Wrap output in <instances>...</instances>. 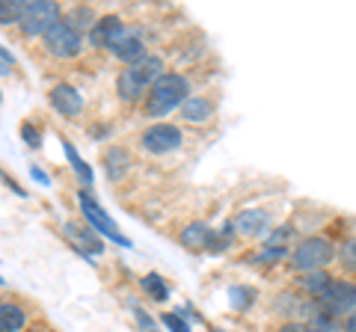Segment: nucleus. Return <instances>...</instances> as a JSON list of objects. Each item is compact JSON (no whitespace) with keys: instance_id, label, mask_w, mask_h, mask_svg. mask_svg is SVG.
<instances>
[{"instance_id":"f257e3e1","label":"nucleus","mask_w":356,"mask_h":332,"mask_svg":"<svg viewBox=\"0 0 356 332\" xmlns=\"http://www.w3.org/2000/svg\"><path fill=\"white\" fill-rule=\"evenodd\" d=\"M187 81L181 74H163L158 77V81L152 83L149 90V101H146V113L149 116H163L170 113V110H175L178 104L187 101Z\"/></svg>"},{"instance_id":"f03ea898","label":"nucleus","mask_w":356,"mask_h":332,"mask_svg":"<svg viewBox=\"0 0 356 332\" xmlns=\"http://www.w3.org/2000/svg\"><path fill=\"white\" fill-rule=\"evenodd\" d=\"M60 9L57 3H51V0H24L21 3V18H18V24L21 30L27 33V36H44L54 24H60Z\"/></svg>"},{"instance_id":"7ed1b4c3","label":"nucleus","mask_w":356,"mask_h":332,"mask_svg":"<svg viewBox=\"0 0 356 332\" xmlns=\"http://www.w3.org/2000/svg\"><path fill=\"white\" fill-rule=\"evenodd\" d=\"M330 261H332V247L324 238H309L294 249V267L297 270L315 273V270H324V264H330Z\"/></svg>"},{"instance_id":"20e7f679","label":"nucleus","mask_w":356,"mask_h":332,"mask_svg":"<svg viewBox=\"0 0 356 332\" xmlns=\"http://www.w3.org/2000/svg\"><path fill=\"white\" fill-rule=\"evenodd\" d=\"M77 202H81V211H83V217H86V223H92L98 231H102V235H107L110 240H116L119 247H128L131 240L122 235V231L116 229L113 219H110V217L102 211V208H98V202H95L92 196H89V193H81V196H77Z\"/></svg>"},{"instance_id":"39448f33","label":"nucleus","mask_w":356,"mask_h":332,"mask_svg":"<svg viewBox=\"0 0 356 332\" xmlns=\"http://www.w3.org/2000/svg\"><path fill=\"white\" fill-rule=\"evenodd\" d=\"M42 39H44V48H48L54 57H74V53L81 51V33H74L65 21L54 24Z\"/></svg>"},{"instance_id":"423d86ee","label":"nucleus","mask_w":356,"mask_h":332,"mask_svg":"<svg viewBox=\"0 0 356 332\" xmlns=\"http://www.w3.org/2000/svg\"><path fill=\"white\" fill-rule=\"evenodd\" d=\"M321 306L327 308V315H344L356 308V285L350 282H330V288L321 294Z\"/></svg>"},{"instance_id":"0eeeda50","label":"nucleus","mask_w":356,"mask_h":332,"mask_svg":"<svg viewBox=\"0 0 356 332\" xmlns=\"http://www.w3.org/2000/svg\"><path fill=\"white\" fill-rule=\"evenodd\" d=\"M143 146H146V151H154V154L172 151L181 146V131L172 125H152L146 134H143Z\"/></svg>"},{"instance_id":"6e6552de","label":"nucleus","mask_w":356,"mask_h":332,"mask_svg":"<svg viewBox=\"0 0 356 332\" xmlns=\"http://www.w3.org/2000/svg\"><path fill=\"white\" fill-rule=\"evenodd\" d=\"M149 90H152V83L137 69H134V65H128V69L119 74V81H116V92H119L122 101H140Z\"/></svg>"},{"instance_id":"1a4fd4ad","label":"nucleus","mask_w":356,"mask_h":332,"mask_svg":"<svg viewBox=\"0 0 356 332\" xmlns=\"http://www.w3.org/2000/svg\"><path fill=\"white\" fill-rule=\"evenodd\" d=\"M131 33L125 30V24L116 18V15H110V18H102V21H95V27H92V39H95V45H107L110 51H113L122 39H128Z\"/></svg>"},{"instance_id":"9d476101","label":"nucleus","mask_w":356,"mask_h":332,"mask_svg":"<svg viewBox=\"0 0 356 332\" xmlns=\"http://www.w3.org/2000/svg\"><path fill=\"white\" fill-rule=\"evenodd\" d=\"M51 104H54V110H60L63 116H77L81 113V107H83V98H81V92H77L74 86L60 83V86H54L51 90Z\"/></svg>"},{"instance_id":"9b49d317","label":"nucleus","mask_w":356,"mask_h":332,"mask_svg":"<svg viewBox=\"0 0 356 332\" xmlns=\"http://www.w3.org/2000/svg\"><path fill=\"white\" fill-rule=\"evenodd\" d=\"M113 53L122 60V63H131V65H137V63H143L149 57L146 53V48H143V42L137 39V36H128V39H122L119 45L113 48Z\"/></svg>"},{"instance_id":"f8f14e48","label":"nucleus","mask_w":356,"mask_h":332,"mask_svg":"<svg viewBox=\"0 0 356 332\" xmlns=\"http://www.w3.org/2000/svg\"><path fill=\"white\" fill-rule=\"evenodd\" d=\"M211 113H214V104H211L208 98H187V101L181 104V116H184V122H193V125L205 122Z\"/></svg>"},{"instance_id":"ddd939ff","label":"nucleus","mask_w":356,"mask_h":332,"mask_svg":"<svg viewBox=\"0 0 356 332\" xmlns=\"http://www.w3.org/2000/svg\"><path fill=\"white\" fill-rule=\"evenodd\" d=\"M24 326V312L13 303H0V332H18Z\"/></svg>"},{"instance_id":"4468645a","label":"nucleus","mask_w":356,"mask_h":332,"mask_svg":"<svg viewBox=\"0 0 356 332\" xmlns=\"http://www.w3.org/2000/svg\"><path fill=\"white\" fill-rule=\"evenodd\" d=\"M208 240H211V231L202 223H191L181 231V243L187 249H202V247H208Z\"/></svg>"},{"instance_id":"2eb2a0df","label":"nucleus","mask_w":356,"mask_h":332,"mask_svg":"<svg viewBox=\"0 0 356 332\" xmlns=\"http://www.w3.org/2000/svg\"><path fill=\"white\" fill-rule=\"evenodd\" d=\"M65 24H69L74 33H81V30H92L95 24V15H92V9H83V6H77L69 13V18H63Z\"/></svg>"},{"instance_id":"dca6fc26","label":"nucleus","mask_w":356,"mask_h":332,"mask_svg":"<svg viewBox=\"0 0 356 332\" xmlns=\"http://www.w3.org/2000/svg\"><path fill=\"white\" fill-rule=\"evenodd\" d=\"M143 291H146L149 297H154V300H166V297H170V288H166V282L161 279V276L158 273H149V276H143Z\"/></svg>"},{"instance_id":"f3484780","label":"nucleus","mask_w":356,"mask_h":332,"mask_svg":"<svg viewBox=\"0 0 356 332\" xmlns=\"http://www.w3.org/2000/svg\"><path fill=\"white\" fill-rule=\"evenodd\" d=\"M264 223H267V217L261 211H247V214H241V219H238V231L241 235H259Z\"/></svg>"},{"instance_id":"a211bd4d","label":"nucleus","mask_w":356,"mask_h":332,"mask_svg":"<svg viewBox=\"0 0 356 332\" xmlns=\"http://www.w3.org/2000/svg\"><path fill=\"white\" fill-rule=\"evenodd\" d=\"M65 231H69V235L81 243L83 249H89V252H102V243H98V238L92 235V231H83L81 226H74V223H69L65 226Z\"/></svg>"},{"instance_id":"6ab92c4d","label":"nucleus","mask_w":356,"mask_h":332,"mask_svg":"<svg viewBox=\"0 0 356 332\" xmlns=\"http://www.w3.org/2000/svg\"><path fill=\"white\" fill-rule=\"evenodd\" d=\"M330 282H332V279H330L324 270H315V273H306V276H303V288H306L309 294H324L327 288H330Z\"/></svg>"},{"instance_id":"aec40b11","label":"nucleus","mask_w":356,"mask_h":332,"mask_svg":"<svg viewBox=\"0 0 356 332\" xmlns=\"http://www.w3.org/2000/svg\"><path fill=\"white\" fill-rule=\"evenodd\" d=\"M104 166L110 169V179H119V175L125 172V166H128L125 151H122V149H113V151H110L107 158H104Z\"/></svg>"},{"instance_id":"412c9836","label":"nucleus","mask_w":356,"mask_h":332,"mask_svg":"<svg viewBox=\"0 0 356 332\" xmlns=\"http://www.w3.org/2000/svg\"><path fill=\"white\" fill-rule=\"evenodd\" d=\"M65 158H69L72 160V166H74V172L77 175H81V179L89 184V181H92V172H89V166L81 160V158H77V151H74V146H72V142H65Z\"/></svg>"},{"instance_id":"4be33fe9","label":"nucleus","mask_w":356,"mask_h":332,"mask_svg":"<svg viewBox=\"0 0 356 332\" xmlns=\"http://www.w3.org/2000/svg\"><path fill=\"white\" fill-rule=\"evenodd\" d=\"M24 3V0H21ZM21 3H13V0H0V24H13V21L21 18Z\"/></svg>"},{"instance_id":"5701e85b","label":"nucleus","mask_w":356,"mask_h":332,"mask_svg":"<svg viewBox=\"0 0 356 332\" xmlns=\"http://www.w3.org/2000/svg\"><path fill=\"white\" fill-rule=\"evenodd\" d=\"M134 317H137V326H140V332H161L158 329V324H154V320L143 312L140 306H134Z\"/></svg>"},{"instance_id":"b1692460","label":"nucleus","mask_w":356,"mask_h":332,"mask_svg":"<svg viewBox=\"0 0 356 332\" xmlns=\"http://www.w3.org/2000/svg\"><path fill=\"white\" fill-rule=\"evenodd\" d=\"M291 235H294V229H291V226H282V229H276V231H273L267 243H270V249H273V247H276V249H282V243L291 238Z\"/></svg>"},{"instance_id":"393cba45","label":"nucleus","mask_w":356,"mask_h":332,"mask_svg":"<svg viewBox=\"0 0 356 332\" xmlns=\"http://www.w3.org/2000/svg\"><path fill=\"white\" fill-rule=\"evenodd\" d=\"M341 261L348 264L350 270H356V240H348V243L341 247Z\"/></svg>"},{"instance_id":"a878e982","label":"nucleus","mask_w":356,"mask_h":332,"mask_svg":"<svg viewBox=\"0 0 356 332\" xmlns=\"http://www.w3.org/2000/svg\"><path fill=\"white\" fill-rule=\"evenodd\" d=\"M163 324L170 326L172 332H191V326H187L181 317H175V315H163Z\"/></svg>"},{"instance_id":"bb28decb","label":"nucleus","mask_w":356,"mask_h":332,"mask_svg":"<svg viewBox=\"0 0 356 332\" xmlns=\"http://www.w3.org/2000/svg\"><path fill=\"white\" fill-rule=\"evenodd\" d=\"M21 134H24V140L30 142V146H39V131H33L30 125H24V131H21Z\"/></svg>"},{"instance_id":"cd10ccee","label":"nucleus","mask_w":356,"mask_h":332,"mask_svg":"<svg viewBox=\"0 0 356 332\" xmlns=\"http://www.w3.org/2000/svg\"><path fill=\"white\" fill-rule=\"evenodd\" d=\"M13 65H15V60L9 57V53H6L3 48H0V72H9V69H13Z\"/></svg>"},{"instance_id":"c85d7f7f","label":"nucleus","mask_w":356,"mask_h":332,"mask_svg":"<svg viewBox=\"0 0 356 332\" xmlns=\"http://www.w3.org/2000/svg\"><path fill=\"white\" fill-rule=\"evenodd\" d=\"M280 332H303V329H300L297 324H285V326H280Z\"/></svg>"},{"instance_id":"c756f323","label":"nucleus","mask_w":356,"mask_h":332,"mask_svg":"<svg viewBox=\"0 0 356 332\" xmlns=\"http://www.w3.org/2000/svg\"><path fill=\"white\" fill-rule=\"evenodd\" d=\"M348 332H356V312L348 317Z\"/></svg>"},{"instance_id":"7c9ffc66","label":"nucleus","mask_w":356,"mask_h":332,"mask_svg":"<svg viewBox=\"0 0 356 332\" xmlns=\"http://www.w3.org/2000/svg\"><path fill=\"white\" fill-rule=\"evenodd\" d=\"M309 332H321V329H309Z\"/></svg>"},{"instance_id":"2f4dec72","label":"nucleus","mask_w":356,"mask_h":332,"mask_svg":"<svg viewBox=\"0 0 356 332\" xmlns=\"http://www.w3.org/2000/svg\"><path fill=\"white\" fill-rule=\"evenodd\" d=\"M0 282H3V279H0Z\"/></svg>"}]
</instances>
